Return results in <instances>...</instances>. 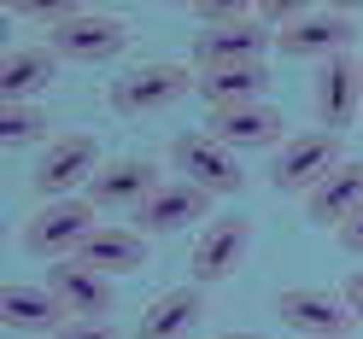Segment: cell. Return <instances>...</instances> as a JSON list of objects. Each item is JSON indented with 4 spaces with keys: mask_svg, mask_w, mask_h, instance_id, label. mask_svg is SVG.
I'll return each mask as SVG.
<instances>
[{
    "mask_svg": "<svg viewBox=\"0 0 363 339\" xmlns=\"http://www.w3.org/2000/svg\"><path fill=\"white\" fill-rule=\"evenodd\" d=\"M188 88H199V71L182 59H152V64H135V71L111 76L106 88V105L118 111V117H152V111L176 105Z\"/></svg>",
    "mask_w": 363,
    "mask_h": 339,
    "instance_id": "cell-1",
    "label": "cell"
},
{
    "mask_svg": "<svg viewBox=\"0 0 363 339\" xmlns=\"http://www.w3.org/2000/svg\"><path fill=\"white\" fill-rule=\"evenodd\" d=\"M94 217L100 211L88 205V193L82 199H41V205L24 217V252L30 258H53V263L77 258L82 246H88V234L100 229Z\"/></svg>",
    "mask_w": 363,
    "mask_h": 339,
    "instance_id": "cell-2",
    "label": "cell"
},
{
    "mask_svg": "<svg viewBox=\"0 0 363 339\" xmlns=\"http://www.w3.org/2000/svg\"><path fill=\"white\" fill-rule=\"evenodd\" d=\"M346 164V146H340V134L328 129H305V134H287L281 152H276V164H269V188L276 193H316L328 182V176Z\"/></svg>",
    "mask_w": 363,
    "mask_h": 339,
    "instance_id": "cell-3",
    "label": "cell"
},
{
    "mask_svg": "<svg viewBox=\"0 0 363 339\" xmlns=\"http://www.w3.org/2000/svg\"><path fill=\"white\" fill-rule=\"evenodd\" d=\"M100 170H106L100 141L77 129V134H59V141H48L41 164L30 170V188H35L41 199H82V188H94Z\"/></svg>",
    "mask_w": 363,
    "mask_h": 339,
    "instance_id": "cell-4",
    "label": "cell"
},
{
    "mask_svg": "<svg viewBox=\"0 0 363 339\" xmlns=\"http://www.w3.org/2000/svg\"><path fill=\"white\" fill-rule=\"evenodd\" d=\"M170 164L182 170V182H194L199 193H211V199H229V193H240V188H246L240 152H229L223 141H211L206 129L176 134V141H170Z\"/></svg>",
    "mask_w": 363,
    "mask_h": 339,
    "instance_id": "cell-5",
    "label": "cell"
},
{
    "mask_svg": "<svg viewBox=\"0 0 363 339\" xmlns=\"http://www.w3.org/2000/svg\"><path fill=\"white\" fill-rule=\"evenodd\" d=\"M129 41H135V30L111 12H77L71 24L48 30V47L71 64H111V59L129 53Z\"/></svg>",
    "mask_w": 363,
    "mask_h": 339,
    "instance_id": "cell-6",
    "label": "cell"
},
{
    "mask_svg": "<svg viewBox=\"0 0 363 339\" xmlns=\"http://www.w3.org/2000/svg\"><path fill=\"white\" fill-rule=\"evenodd\" d=\"M311 111H316V123H323L328 134L363 123V64L352 53L316 64V76H311Z\"/></svg>",
    "mask_w": 363,
    "mask_h": 339,
    "instance_id": "cell-7",
    "label": "cell"
},
{
    "mask_svg": "<svg viewBox=\"0 0 363 339\" xmlns=\"http://www.w3.org/2000/svg\"><path fill=\"white\" fill-rule=\"evenodd\" d=\"M246 252H252V217H211L206 229H199L194 252H188L194 287H217V281H229L235 269L246 263Z\"/></svg>",
    "mask_w": 363,
    "mask_h": 339,
    "instance_id": "cell-8",
    "label": "cell"
},
{
    "mask_svg": "<svg viewBox=\"0 0 363 339\" xmlns=\"http://www.w3.org/2000/svg\"><path fill=\"white\" fill-rule=\"evenodd\" d=\"M276 47V30L258 24V12L246 24H229V30H199L194 35V71H235V64H264V53Z\"/></svg>",
    "mask_w": 363,
    "mask_h": 339,
    "instance_id": "cell-9",
    "label": "cell"
},
{
    "mask_svg": "<svg viewBox=\"0 0 363 339\" xmlns=\"http://www.w3.org/2000/svg\"><path fill=\"white\" fill-rule=\"evenodd\" d=\"M276 316L293 328V339H346V328H352L346 299H340V292H323V287L276 292Z\"/></svg>",
    "mask_w": 363,
    "mask_h": 339,
    "instance_id": "cell-10",
    "label": "cell"
},
{
    "mask_svg": "<svg viewBox=\"0 0 363 339\" xmlns=\"http://www.w3.org/2000/svg\"><path fill=\"white\" fill-rule=\"evenodd\" d=\"M206 134L223 141L229 152H269V146L281 152L287 117H281L269 100H258V105H229V111H211V117H206Z\"/></svg>",
    "mask_w": 363,
    "mask_h": 339,
    "instance_id": "cell-11",
    "label": "cell"
},
{
    "mask_svg": "<svg viewBox=\"0 0 363 339\" xmlns=\"http://www.w3.org/2000/svg\"><path fill=\"white\" fill-rule=\"evenodd\" d=\"M352 41H357V24H352V12H334V6H311L299 24H287L276 35V47L287 59H340V53H352Z\"/></svg>",
    "mask_w": 363,
    "mask_h": 339,
    "instance_id": "cell-12",
    "label": "cell"
},
{
    "mask_svg": "<svg viewBox=\"0 0 363 339\" xmlns=\"http://www.w3.org/2000/svg\"><path fill=\"white\" fill-rule=\"evenodd\" d=\"M158 188L164 182H158L152 158H111V164L94 176V188H88V205L94 211H141Z\"/></svg>",
    "mask_w": 363,
    "mask_h": 339,
    "instance_id": "cell-13",
    "label": "cell"
},
{
    "mask_svg": "<svg viewBox=\"0 0 363 339\" xmlns=\"http://www.w3.org/2000/svg\"><path fill=\"white\" fill-rule=\"evenodd\" d=\"M48 287H53V299L65 304L71 322H106V310H111V281L100 275V269H88L82 258L48 263Z\"/></svg>",
    "mask_w": 363,
    "mask_h": 339,
    "instance_id": "cell-14",
    "label": "cell"
},
{
    "mask_svg": "<svg viewBox=\"0 0 363 339\" xmlns=\"http://www.w3.org/2000/svg\"><path fill=\"white\" fill-rule=\"evenodd\" d=\"M0 322H6V333H35V339H53L71 316H65V304L53 299V287L41 281V287H30V281H12L6 292H0Z\"/></svg>",
    "mask_w": 363,
    "mask_h": 339,
    "instance_id": "cell-15",
    "label": "cell"
},
{
    "mask_svg": "<svg viewBox=\"0 0 363 339\" xmlns=\"http://www.w3.org/2000/svg\"><path fill=\"white\" fill-rule=\"evenodd\" d=\"M199 217H211V193H199L194 182H164L141 211H135V229L152 240V234H176V229H188V222H199Z\"/></svg>",
    "mask_w": 363,
    "mask_h": 339,
    "instance_id": "cell-16",
    "label": "cell"
},
{
    "mask_svg": "<svg viewBox=\"0 0 363 339\" xmlns=\"http://www.w3.org/2000/svg\"><path fill=\"white\" fill-rule=\"evenodd\" d=\"M199 316H206V292L199 287H170V292H158V299L141 310L135 339H188L199 328Z\"/></svg>",
    "mask_w": 363,
    "mask_h": 339,
    "instance_id": "cell-17",
    "label": "cell"
},
{
    "mask_svg": "<svg viewBox=\"0 0 363 339\" xmlns=\"http://www.w3.org/2000/svg\"><path fill=\"white\" fill-rule=\"evenodd\" d=\"M88 269H100V275L111 281V275H135V269H147V234L141 229H94L88 234V246L77 252Z\"/></svg>",
    "mask_w": 363,
    "mask_h": 339,
    "instance_id": "cell-18",
    "label": "cell"
},
{
    "mask_svg": "<svg viewBox=\"0 0 363 339\" xmlns=\"http://www.w3.org/2000/svg\"><path fill=\"white\" fill-rule=\"evenodd\" d=\"M357 205H363V158H346V164L305 199V217L316 222V229H340Z\"/></svg>",
    "mask_w": 363,
    "mask_h": 339,
    "instance_id": "cell-19",
    "label": "cell"
},
{
    "mask_svg": "<svg viewBox=\"0 0 363 339\" xmlns=\"http://www.w3.org/2000/svg\"><path fill=\"white\" fill-rule=\"evenodd\" d=\"M59 76V53L53 47H12L0 64V94L6 105H35V94Z\"/></svg>",
    "mask_w": 363,
    "mask_h": 339,
    "instance_id": "cell-20",
    "label": "cell"
},
{
    "mask_svg": "<svg viewBox=\"0 0 363 339\" xmlns=\"http://www.w3.org/2000/svg\"><path fill=\"white\" fill-rule=\"evenodd\" d=\"M269 94V64H235V71H206L199 76V100L211 111L229 105H258Z\"/></svg>",
    "mask_w": 363,
    "mask_h": 339,
    "instance_id": "cell-21",
    "label": "cell"
},
{
    "mask_svg": "<svg viewBox=\"0 0 363 339\" xmlns=\"http://www.w3.org/2000/svg\"><path fill=\"white\" fill-rule=\"evenodd\" d=\"M48 111L41 105H6V117H0V141H6L12 152L18 146H35V141H48Z\"/></svg>",
    "mask_w": 363,
    "mask_h": 339,
    "instance_id": "cell-22",
    "label": "cell"
},
{
    "mask_svg": "<svg viewBox=\"0 0 363 339\" xmlns=\"http://www.w3.org/2000/svg\"><path fill=\"white\" fill-rule=\"evenodd\" d=\"M252 6H235V0H199L194 6V24L199 30H229V24H246Z\"/></svg>",
    "mask_w": 363,
    "mask_h": 339,
    "instance_id": "cell-23",
    "label": "cell"
},
{
    "mask_svg": "<svg viewBox=\"0 0 363 339\" xmlns=\"http://www.w3.org/2000/svg\"><path fill=\"white\" fill-rule=\"evenodd\" d=\"M82 6H77V0H71V6H53V0H18V6H12V18H30V24H71V18H77Z\"/></svg>",
    "mask_w": 363,
    "mask_h": 339,
    "instance_id": "cell-24",
    "label": "cell"
},
{
    "mask_svg": "<svg viewBox=\"0 0 363 339\" xmlns=\"http://www.w3.org/2000/svg\"><path fill=\"white\" fill-rule=\"evenodd\" d=\"M53 339H123V333L111 328V322H65Z\"/></svg>",
    "mask_w": 363,
    "mask_h": 339,
    "instance_id": "cell-25",
    "label": "cell"
},
{
    "mask_svg": "<svg viewBox=\"0 0 363 339\" xmlns=\"http://www.w3.org/2000/svg\"><path fill=\"white\" fill-rule=\"evenodd\" d=\"M334 234H340V252H352V258H363V205H357V211H352L346 222H340Z\"/></svg>",
    "mask_w": 363,
    "mask_h": 339,
    "instance_id": "cell-26",
    "label": "cell"
},
{
    "mask_svg": "<svg viewBox=\"0 0 363 339\" xmlns=\"http://www.w3.org/2000/svg\"><path fill=\"white\" fill-rule=\"evenodd\" d=\"M340 299H346V310H352V322L363 328V269H352V275H346V292H340Z\"/></svg>",
    "mask_w": 363,
    "mask_h": 339,
    "instance_id": "cell-27",
    "label": "cell"
},
{
    "mask_svg": "<svg viewBox=\"0 0 363 339\" xmlns=\"http://www.w3.org/2000/svg\"><path fill=\"white\" fill-rule=\"evenodd\" d=\"M211 339H264V333H252V328H235V333H211Z\"/></svg>",
    "mask_w": 363,
    "mask_h": 339,
    "instance_id": "cell-28",
    "label": "cell"
},
{
    "mask_svg": "<svg viewBox=\"0 0 363 339\" xmlns=\"http://www.w3.org/2000/svg\"><path fill=\"white\" fill-rule=\"evenodd\" d=\"M357 64H363V53H357Z\"/></svg>",
    "mask_w": 363,
    "mask_h": 339,
    "instance_id": "cell-29",
    "label": "cell"
},
{
    "mask_svg": "<svg viewBox=\"0 0 363 339\" xmlns=\"http://www.w3.org/2000/svg\"><path fill=\"white\" fill-rule=\"evenodd\" d=\"M357 129H363V123H357Z\"/></svg>",
    "mask_w": 363,
    "mask_h": 339,
    "instance_id": "cell-30",
    "label": "cell"
}]
</instances>
